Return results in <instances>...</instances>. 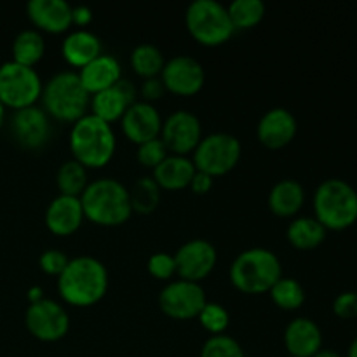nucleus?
Listing matches in <instances>:
<instances>
[{
  "mask_svg": "<svg viewBox=\"0 0 357 357\" xmlns=\"http://www.w3.org/2000/svg\"><path fill=\"white\" fill-rule=\"evenodd\" d=\"M108 291V271L98 258L82 255L70 258L58 278V293L68 305L89 307Z\"/></svg>",
  "mask_w": 357,
  "mask_h": 357,
  "instance_id": "f257e3e1",
  "label": "nucleus"
},
{
  "mask_svg": "<svg viewBox=\"0 0 357 357\" xmlns=\"http://www.w3.org/2000/svg\"><path fill=\"white\" fill-rule=\"evenodd\" d=\"M84 216L100 227H119L132 215L129 188L115 178L89 181L80 195Z\"/></svg>",
  "mask_w": 357,
  "mask_h": 357,
  "instance_id": "f03ea898",
  "label": "nucleus"
},
{
  "mask_svg": "<svg viewBox=\"0 0 357 357\" xmlns=\"http://www.w3.org/2000/svg\"><path fill=\"white\" fill-rule=\"evenodd\" d=\"M70 152L84 167H103L114 157L117 138L112 124L96 115L86 114L70 129Z\"/></svg>",
  "mask_w": 357,
  "mask_h": 357,
  "instance_id": "7ed1b4c3",
  "label": "nucleus"
},
{
  "mask_svg": "<svg viewBox=\"0 0 357 357\" xmlns=\"http://www.w3.org/2000/svg\"><path fill=\"white\" fill-rule=\"evenodd\" d=\"M40 100L49 117L73 124L89 110L91 94L80 82L79 72L63 70L44 84Z\"/></svg>",
  "mask_w": 357,
  "mask_h": 357,
  "instance_id": "20e7f679",
  "label": "nucleus"
},
{
  "mask_svg": "<svg viewBox=\"0 0 357 357\" xmlns=\"http://www.w3.org/2000/svg\"><path fill=\"white\" fill-rule=\"evenodd\" d=\"M234 288L246 295H261L282 278L281 260L267 248H250L236 257L229 271Z\"/></svg>",
  "mask_w": 357,
  "mask_h": 357,
  "instance_id": "39448f33",
  "label": "nucleus"
},
{
  "mask_svg": "<svg viewBox=\"0 0 357 357\" xmlns=\"http://www.w3.org/2000/svg\"><path fill=\"white\" fill-rule=\"evenodd\" d=\"M314 218L326 230H345L357 222V190L342 178H328L314 192Z\"/></svg>",
  "mask_w": 357,
  "mask_h": 357,
  "instance_id": "423d86ee",
  "label": "nucleus"
},
{
  "mask_svg": "<svg viewBox=\"0 0 357 357\" xmlns=\"http://www.w3.org/2000/svg\"><path fill=\"white\" fill-rule=\"evenodd\" d=\"M185 24L188 33L206 47L225 44L236 31L227 7L216 0H194L185 13Z\"/></svg>",
  "mask_w": 357,
  "mask_h": 357,
  "instance_id": "0eeeda50",
  "label": "nucleus"
},
{
  "mask_svg": "<svg viewBox=\"0 0 357 357\" xmlns=\"http://www.w3.org/2000/svg\"><path fill=\"white\" fill-rule=\"evenodd\" d=\"M243 153L239 138L230 132H211L202 136L199 145L192 152L195 169L209 176H223L237 166Z\"/></svg>",
  "mask_w": 357,
  "mask_h": 357,
  "instance_id": "6e6552de",
  "label": "nucleus"
},
{
  "mask_svg": "<svg viewBox=\"0 0 357 357\" xmlns=\"http://www.w3.org/2000/svg\"><path fill=\"white\" fill-rule=\"evenodd\" d=\"M42 87L44 84L40 75L31 66H24L13 59L0 65V101L6 108L20 110L37 105Z\"/></svg>",
  "mask_w": 357,
  "mask_h": 357,
  "instance_id": "1a4fd4ad",
  "label": "nucleus"
},
{
  "mask_svg": "<svg viewBox=\"0 0 357 357\" xmlns=\"http://www.w3.org/2000/svg\"><path fill=\"white\" fill-rule=\"evenodd\" d=\"M208 303L201 282L176 279L160 289L159 307L167 317L176 321H187L197 317L202 307Z\"/></svg>",
  "mask_w": 357,
  "mask_h": 357,
  "instance_id": "9d476101",
  "label": "nucleus"
},
{
  "mask_svg": "<svg viewBox=\"0 0 357 357\" xmlns=\"http://www.w3.org/2000/svg\"><path fill=\"white\" fill-rule=\"evenodd\" d=\"M26 330L40 342H58L70 330V316L61 303L42 298L28 305L24 312Z\"/></svg>",
  "mask_w": 357,
  "mask_h": 357,
  "instance_id": "9b49d317",
  "label": "nucleus"
},
{
  "mask_svg": "<svg viewBox=\"0 0 357 357\" xmlns=\"http://www.w3.org/2000/svg\"><path fill=\"white\" fill-rule=\"evenodd\" d=\"M159 138L162 139L169 153L188 155L202 139L201 121L188 110L173 112L162 121Z\"/></svg>",
  "mask_w": 357,
  "mask_h": 357,
  "instance_id": "f8f14e48",
  "label": "nucleus"
},
{
  "mask_svg": "<svg viewBox=\"0 0 357 357\" xmlns=\"http://www.w3.org/2000/svg\"><path fill=\"white\" fill-rule=\"evenodd\" d=\"M160 80L169 93L178 96H194L204 87L206 72L201 61L192 56L180 54L166 59Z\"/></svg>",
  "mask_w": 357,
  "mask_h": 357,
  "instance_id": "ddd939ff",
  "label": "nucleus"
},
{
  "mask_svg": "<svg viewBox=\"0 0 357 357\" xmlns=\"http://www.w3.org/2000/svg\"><path fill=\"white\" fill-rule=\"evenodd\" d=\"M10 132L23 149L40 150L51 138V117L37 105L14 110L10 117Z\"/></svg>",
  "mask_w": 357,
  "mask_h": 357,
  "instance_id": "4468645a",
  "label": "nucleus"
},
{
  "mask_svg": "<svg viewBox=\"0 0 357 357\" xmlns=\"http://www.w3.org/2000/svg\"><path fill=\"white\" fill-rule=\"evenodd\" d=\"M176 274L180 279L192 282H201L208 278L218 261V251L209 241L190 239L181 244L174 253Z\"/></svg>",
  "mask_w": 357,
  "mask_h": 357,
  "instance_id": "2eb2a0df",
  "label": "nucleus"
},
{
  "mask_svg": "<svg viewBox=\"0 0 357 357\" xmlns=\"http://www.w3.org/2000/svg\"><path fill=\"white\" fill-rule=\"evenodd\" d=\"M136 94H138V91H136L135 84L122 77L115 86L100 91V93L91 96L89 114L96 115L98 119L108 122V124H112L115 121H121L126 110L135 101H138L136 100Z\"/></svg>",
  "mask_w": 357,
  "mask_h": 357,
  "instance_id": "dca6fc26",
  "label": "nucleus"
},
{
  "mask_svg": "<svg viewBox=\"0 0 357 357\" xmlns=\"http://www.w3.org/2000/svg\"><path fill=\"white\" fill-rule=\"evenodd\" d=\"M121 124L126 138L131 143L142 145L150 139L159 138L162 117H160L155 105L138 100L126 110V114L121 119Z\"/></svg>",
  "mask_w": 357,
  "mask_h": 357,
  "instance_id": "f3484780",
  "label": "nucleus"
},
{
  "mask_svg": "<svg viewBox=\"0 0 357 357\" xmlns=\"http://www.w3.org/2000/svg\"><path fill=\"white\" fill-rule=\"evenodd\" d=\"M298 131L296 117L288 108L275 107L265 112L257 126V138L264 146L272 150L282 149L295 139Z\"/></svg>",
  "mask_w": 357,
  "mask_h": 357,
  "instance_id": "a211bd4d",
  "label": "nucleus"
},
{
  "mask_svg": "<svg viewBox=\"0 0 357 357\" xmlns=\"http://www.w3.org/2000/svg\"><path fill=\"white\" fill-rule=\"evenodd\" d=\"M45 227L49 232L54 236H72L82 227L84 209L80 204V197H72V195H56L49 202L45 209Z\"/></svg>",
  "mask_w": 357,
  "mask_h": 357,
  "instance_id": "6ab92c4d",
  "label": "nucleus"
},
{
  "mask_svg": "<svg viewBox=\"0 0 357 357\" xmlns=\"http://www.w3.org/2000/svg\"><path fill=\"white\" fill-rule=\"evenodd\" d=\"M72 7L66 0H30L26 13L40 33H65L72 26Z\"/></svg>",
  "mask_w": 357,
  "mask_h": 357,
  "instance_id": "aec40b11",
  "label": "nucleus"
},
{
  "mask_svg": "<svg viewBox=\"0 0 357 357\" xmlns=\"http://www.w3.org/2000/svg\"><path fill=\"white\" fill-rule=\"evenodd\" d=\"M284 347L289 357H312L323 349V331L310 317H296L284 330Z\"/></svg>",
  "mask_w": 357,
  "mask_h": 357,
  "instance_id": "412c9836",
  "label": "nucleus"
},
{
  "mask_svg": "<svg viewBox=\"0 0 357 357\" xmlns=\"http://www.w3.org/2000/svg\"><path fill=\"white\" fill-rule=\"evenodd\" d=\"M103 54V44L100 37L91 30H77L70 31L61 42V56L70 66L73 68H84L89 65L93 59Z\"/></svg>",
  "mask_w": 357,
  "mask_h": 357,
  "instance_id": "4be33fe9",
  "label": "nucleus"
},
{
  "mask_svg": "<svg viewBox=\"0 0 357 357\" xmlns=\"http://www.w3.org/2000/svg\"><path fill=\"white\" fill-rule=\"evenodd\" d=\"M79 77L87 93L93 96V94L100 93V91L115 86L122 79L121 63H119L115 56L103 52L96 59H93L89 65L80 68Z\"/></svg>",
  "mask_w": 357,
  "mask_h": 357,
  "instance_id": "5701e85b",
  "label": "nucleus"
},
{
  "mask_svg": "<svg viewBox=\"0 0 357 357\" xmlns=\"http://www.w3.org/2000/svg\"><path fill=\"white\" fill-rule=\"evenodd\" d=\"M195 171L197 169L190 157L169 153L155 169H152V178L160 190H181L190 187Z\"/></svg>",
  "mask_w": 357,
  "mask_h": 357,
  "instance_id": "b1692460",
  "label": "nucleus"
},
{
  "mask_svg": "<svg viewBox=\"0 0 357 357\" xmlns=\"http://www.w3.org/2000/svg\"><path fill=\"white\" fill-rule=\"evenodd\" d=\"M268 209L281 218L295 216L305 202V188L293 178L278 181L268 192Z\"/></svg>",
  "mask_w": 357,
  "mask_h": 357,
  "instance_id": "393cba45",
  "label": "nucleus"
},
{
  "mask_svg": "<svg viewBox=\"0 0 357 357\" xmlns=\"http://www.w3.org/2000/svg\"><path fill=\"white\" fill-rule=\"evenodd\" d=\"M326 234L328 230L314 216H298L289 223L288 230H286L289 244L302 251L314 250L319 244H323L326 239Z\"/></svg>",
  "mask_w": 357,
  "mask_h": 357,
  "instance_id": "a878e982",
  "label": "nucleus"
},
{
  "mask_svg": "<svg viewBox=\"0 0 357 357\" xmlns=\"http://www.w3.org/2000/svg\"><path fill=\"white\" fill-rule=\"evenodd\" d=\"M10 52H13V61L35 68V65L45 54L44 35L35 28H24L14 37Z\"/></svg>",
  "mask_w": 357,
  "mask_h": 357,
  "instance_id": "bb28decb",
  "label": "nucleus"
},
{
  "mask_svg": "<svg viewBox=\"0 0 357 357\" xmlns=\"http://www.w3.org/2000/svg\"><path fill=\"white\" fill-rule=\"evenodd\" d=\"M131 66L139 77L143 79H152V77H160L164 65H166V59H164L162 51H160L157 45L149 44H139L136 45L131 51Z\"/></svg>",
  "mask_w": 357,
  "mask_h": 357,
  "instance_id": "cd10ccee",
  "label": "nucleus"
},
{
  "mask_svg": "<svg viewBox=\"0 0 357 357\" xmlns=\"http://www.w3.org/2000/svg\"><path fill=\"white\" fill-rule=\"evenodd\" d=\"M160 187L152 176H142L129 188V201H131L132 213L150 215L157 209L160 202Z\"/></svg>",
  "mask_w": 357,
  "mask_h": 357,
  "instance_id": "c85d7f7f",
  "label": "nucleus"
},
{
  "mask_svg": "<svg viewBox=\"0 0 357 357\" xmlns=\"http://www.w3.org/2000/svg\"><path fill=\"white\" fill-rule=\"evenodd\" d=\"M56 183H58L59 194L72 195V197H80L86 187L89 185V176H87V167L77 162L75 159H70L59 166L58 174H56Z\"/></svg>",
  "mask_w": 357,
  "mask_h": 357,
  "instance_id": "c756f323",
  "label": "nucleus"
},
{
  "mask_svg": "<svg viewBox=\"0 0 357 357\" xmlns=\"http://www.w3.org/2000/svg\"><path fill=\"white\" fill-rule=\"evenodd\" d=\"M227 13L236 30H250L264 20L265 3L261 0H234L227 6Z\"/></svg>",
  "mask_w": 357,
  "mask_h": 357,
  "instance_id": "7c9ffc66",
  "label": "nucleus"
},
{
  "mask_svg": "<svg viewBox=\"0 0 357 357\" xmlns=\"http://www.w3.org/2000/svg\"><path fill=\"white\" fill-rule=\"evenodd\" d=\"M272 302L282 310H296L305 302V289L296 279L281 278L268 291Z\"/></svg>",
  "mask_w": 357,
  "mask_h": 357,
  "instance_id": "2f4dec72",
  "label": "nucleus"
},
{
  "mask_svg": "<svg viewBox=\"0 0 357 357\" xmlns=\"http://www.w3.org/2000/svg\"><path fill=\"white\" fill-rule=\"evenodd\" d=\"M199 323L204 328L208 333L211 335H222L230 324V314L222 303L208 302L197 316Z\"/></svg>",
  "mask_w": 357,
  "mask_h": 357,
  "instance_id": "473e14b6",
  "label": "nucleus"
},
{
  "mask_svg": "<svg viewBox=\"0 0 357 357\" xmlns=\"http://www.w3.org/2000/svg\"><path fill=\"white\" fill-rule=\"evenodd\" d=\"M201 357H244V351L239 342L229 335H211L202 345Z\"/></svg>",
  "mask_w": 357,
  "mask_h": 357,
  "instance_id": "72a5a7b5",
  "label": "nucleus"
},
{
  "mask_svg": "<svg viewBox=\"0 0 357 357\" xmlns=\"http://www.w3.org/2000/svg\"><path fill=\"white\" fill-rule=\"evenodd\" d=\"M167 155H169V152H167L166 145H164L160 138L142 143V145H138V152H136L138 162L142 166L150 167V169H155Z\"/></svg>",
  "mask_w": 357,
  "mask_h": 357,
  "instance_id": "f704fd0d",
  "label": "nucleus"
},
{
  "mask_svg": "<svg viewBox=\"0 0 357 357\" xmlns=\"http://www.w3.org/2000/svg\"><path fill=\"white\" fill-rule=\"evenodd\" d=\"M146 268H149L150 275H153V278L159 279V281H169L171 278L176 275V261H174V255L164 253V251L153 253L152 257L149 258Z\"/></svg>",
  "mask_w": 357,
  "mask_h": 357,
  "instance_id": "c9c22d12",
  "label": "nucleus"
},
{
  "mask_svg": "<svg viewBox=\"0 0 357 357\" xmlns=\"http://www.w3.org/2000/svg\"><path fill=\"white\" fill-rule=\"evenodd\" d=\"M68 261L70 258L66 257L61 250H54V248H52V250H45L44 253L38 257V267H40L45 274L59 278L61 272L65 271L66 265H68Z\"/></svg>",
  "mask_w": 357,
  "mask_h": 357,
  "instance_id": "e433bc0d",
  "label": "nucleus"
},
{
  "mask_svg": "<svg viewBox=\"0 0 357 357\" xmlns=\"http://www.w3.org/2000/svg\"><path fill=\"white\" fill-rule=\"evenodd\" d=\"M335 316L344 321H352L357 317V293L344 291L333 300Z\"/></svg>",
  "mask_w": 357,
  "mask_h": 357,
  "instance_id": "4c0bfd02",
  "label": "nucleus"
},
{
  "mask_svg": "<svg viewBox=\"0 0 357 357\" xmlns=\"http://www.w3.org/2000/svg\"><path fill=\"white\" fill-rule=\"evenodd\" d=\"M139 93H142L143 101L153 105V101H157V100H160V98H162V94L166 93V87H164L160 77H152V79L143 80Z\"/></svg>",
  "mask_w": 357,
  "mask_h": 357,
  "instance_id": "58836bf2",
  "label": "nucleus"
},
{
  "mask_svg": "<svg viewBox=\"0 0 357 357\" xmlns=\"http://www.w3.org/2000/svg\"><path fill=\"white\" fill-rule=\"evenodd\" d=\"M93 10L87 6H73L72 7V24L79 26L80 30H87L91 23H93Z\"/></svg>",
  "mask_w": 357,
  "mask_h": 357,
  "instance_id": "ea45409f",
  "label": "nucleus"
},
{
  "mask_svg": "<svg viewBox=\"0 0 357 357\" xmlns=\"http://www.w3.org/2000/svg\"><path fill=\"white\" fill-rule=\"evenodd\" d=\"M211 187H213V176L202 173V171H195L194 178H192L190 181V190L194 192V194L202 195L206 194V192L211 190Z\"/></svg>",
  "mask_w": 357,
  "mask_h": 357,
  "instance_id": "a19ab883",
  "label": "nucleus"
},
{
  "mask_svg": "<svg viewBox=\"0 0 357 357\" xmlns=\"http://www.w3.org/2000/svg\"><path fill=\"white\" fill-rule=\"evenodd\" d=\"M45 298L44 296V291H42L40 286H33V288L28 289V302L33 303V302H38V300Z\"/></svg>",
  "mask_w": 357,
  "mask_h": 357,
  "instance_id": "79ce46f5",
  "label": "nucleus"
},
{
  "mask_svg": "<svg viewBox=\"0 0 357 357\" xmlns=\"http://www.w3.org/2000/svg\"><path fill=\"white\" fill-rule=\"evenodd\" d=\"M312 357H342V356L338 354L337 351H331V349H321V351H317Z\"/></svg>",
  "mask_w": 357,
  "mask_h": 357,
  "instance_id": "37998d69",
  "label": "nucleus"
},
{
  "mask_svg": "<svg viewBox=\"0 0 357 357\" xmlns=\"http://www.w3.org/2000/svg\"><path fill=\"white\" fill-rule=\"evenodd\" d=\"M347 357H357V337L351 342V345H349Z\"/></svg>",
  "mask_w": 357,
  "mask_h": 357,
  "instance_id": "c03bdc74",
  "label": "nucleus"
},
{
  "mask_svg": "<svg viewBox=\"0 0 357 357\" xmlns=\"http://www.w3.org/2000/svg\"><path fill=\"white\" fill-rule=\"evenodd\" d=\"M3 121H6V107H3L2 101H0V129H2Z\"/></svg>",
  "mask_w": 357,
  "mask_h": 357,
  "instance_id": "a18cd8bd",
  "label": "nucleus"
}]
</instances>
